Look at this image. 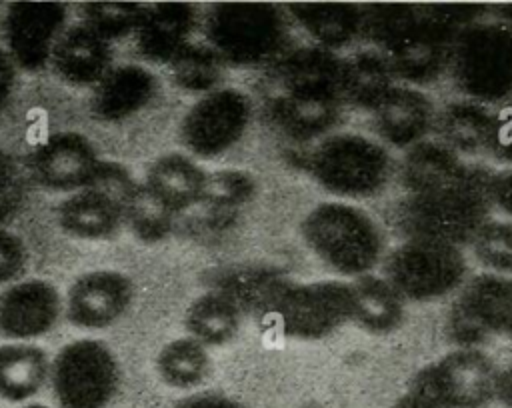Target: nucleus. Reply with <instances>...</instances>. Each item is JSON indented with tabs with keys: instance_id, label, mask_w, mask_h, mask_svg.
Masks as SVG:
<instances>
[{
	"instance_id": "f257e3e1",
	"label": "nucleus",
	"mask_w": 512,
	"mask_h": 408,
	"mask_svg": "<svg viewBox=\"0 0 512 408\" xmlns=\"http://www.w3.org/2000/svg\"><path fill=\"white\" fill-rule=\"evenodd\" d=\"M308 248L340 274H366L382 256L384 236L378 224L360 208L324 202L302 222Z\"/></svg>"
},
{
	"instance_id": "f03ea898",
	"label": "nucleus",
	"mask_w": 512,
	"mask_h": 408,
	"mask_svg": "<svg viewBox=\"0 0 512 408\" xmlns=\"http://www.w3.org/2000/svg\"><path fill=\"white\" fill-rule=\"evenodd\" d=\"M488 204L486 180L472 174L458 188L410 194L398 208V224L412 238L456 246L474 238Z\"/></svg>"
},
{
	"instance_id": "7ed1b4c3",
	"label": "nucleus",
	"mask_w": 512,
	"mask_h": 408,
	"mask_svg": "<svg viewBox=\"0 0 512 408\" xmlns=\"http://www.w3.org/2000/svg\"><path fill=\"white\" fill-rule=\"evenodd\" d=\"M352 308L350 284L336 280L294 284L284 278L258 320L284 336L316 340L352 320Z\"/></svg>"
},
{
	"instance_id": "20e7f679",
	"label": "nucleus",
	"mask_w": 512,
	"mask_h": 408,
	"mask_svg": "<svg viewBox=\"0 0 512 408\" xmlns=\"http://www.w3.org/2000/svg\"><path fill=\"white\" fill-rule=\"evenodd\" d=\"M206 36L222 62L254 66L282 50L286 22L272 4L224 2L208 12Z\"/></svg>"
},
{
	"instance_id": "39448f33",
	"label": "nucleus",
	"mask_w": 512,
	"mask_h": 408,
	"mask_svg": "<svg viewBox=\"0 0 512 408\" xmlns=\"http://www.w3.org/2000/svg\"><path fill=\"white\" fill-rule=\"evenodd\" d=\"M310 172L334 194L364 198L386 184L390 158L382 146L360 134H334L312 152Z\"/></svg>"
},
{
	"instance_id": "423d86ee",
	"label": "nucleus",
	"mask_w": 512,
	"mask_h": 408,
	"mask_svg": "<svg viewBox=\"0 0 512 408\" xmlns=\"http://www.w3.org/2000/svg\"><path fill=\"white\" fill-rule=\"evenodd\" d=\"M454 78L460 90L484 102L512 94V30L480 24L464 30L454 48Z\"/></svg>"
},
{
	"instance_id": "0eeeda50",
	"label": "nucleus",
	"mask_w": 512,
	"mask_h": 408,
	"mask_svg": "<svg viewBox=\"0 0 512 408\" xmlns=\"http://www.w3.org/2000/svg\"><path fill=\"white\" fill-rule=\"evenodd\" d=\"M118 384V362L98 340L66 344L52 364V388L60 408H104Z\"/></svg>"
},
{
	"instance_id": "6e6552de",
	"label": "nucleus",
	"mask_w": 512,
	"mask_h": 408,
	"mask_svg": "<svg viewBox=\"0 0 512 408\" xmlns=\"http://www.w3.org/2000/svg\"><path fill=\"white\" fill-rule=\"evenodd\" d=\"M500 370L496 362L472 348H462L424 366L410 388L426 394L440 408H478L496 398Z\"/></svg>"
},
{
	"instance_id": "1a4fd4ad",
	"label": "nucleus",
	"mask_w": 512,
	"mask_h": 408,
	"mask_svg": "<svg viewBox=\"0 0 512 408\" xmlns=\"http://www.w3.org/2000/svg\"><path fill=\"white\" fill-rule=\"evenodd\" d=\"M388 284L404 298L430 300L456 288L466 272L454 244L412 238L386 258Z\"/></svg>"
},
{
	"instance_id": "9d476101",
	"label": "nucleus",
	"mask_w": 512,
	"mask_h": 408,
	"mask_svg": "<svg viewBox=\"0 0 512 408\" xmlns=\"http://www.w3.org/2000/svg\"><path fill=\"white\" fill-rule=\"evenodd\" d=\"M250 114V98L240 90H212L186 112L180 126V138L196 156H218L242 138Z\"/></svg>"
},
{
	"instance_id": "9b49d317",
	"label": "nucleus",
	"mask_w": 512,
	"mask_h": 408,
	"mask_svg": "<svg viewBox=\"0 0 512 408\" xmlns=\"http://www.w3.org/2000/svg\"><path fill=\"white\" fill-rule=\"evenodd\" d=\"M450 336L472 344L490 336L512 334V280L496 274L472 278L452 304Z\"/></svg>"
},
{
	"instance_id": "f8f14e48",
	"label": "nucleus",
	"mask_w": 512,
	"mask_h": 408,
	"mask_svg": "<svg viewBox=\"0 0 512 408\" xmlns=\"http://www.w3.org/2000/svg\"><path fill=\"white\" fill-rule=\"evenodd\" d=\"M66 8L54 2H16L4 18V40L14 64L24 70H40L64 32Z\"/></svg>"
},
{
	"instance_id": "ddd939ff",
	"label": "nucleus",
	"mask_w": 512,
	"mask_h": 408,
	"mask_svg": "<svg viewBox=\"0 0 512 408\" xmlns=\"http://www.w3.org/2000/svg\"><path fill=\"white\" fill-rule=\"evenodd\" d=\"M98 156L88 138L78 132H62L42 142L30 156L36 182L52 190H84L90 186Z\"/></svg>"
},
{
	"instance_id": "4468645a",
	"label": "nucleus",
	"mask_w": 512,
	"mask_h": 408,
	"mask_svg": "<svg viewBox=\"0 0 512 408\" xmlns=\"http://www.w3.org/2000/svg\"><path fill=\"white\" fill-rule=\"evenodd\" d=\"M132 300V282L114 270H94L76 278L68 290V320L82 328H106L116 322Z\"/></svg>"
},
{
	"instance_id": "2eb2a0df",
	"label": "nucleus",
	"mask_w": 512,
	"mask_h": 408,
	"mask_svg": "<svg viewBox=\"0 0 512 408\" xmlns=\"http://www.w3.org/2000/svg\"><path fill=\"white\" fill-rule=\"evenodd\" d=\"M60 294L46 280H24L0 296V334L28 340L46 334L58 320Z\"/></svg>"
},
{
	"instance_id": "dca6fc26",
	"label": "nucleus",
	"mask_w": 512,
	"mask_h": 408,
	"mask_svg": "<svg viewBox=\"0 0 512 408\" xmlns=\"http://www.w3.org/2000/svg\"><path fill=\"white\" fill-rule=\"evenodd\" d=\"M158 90V78L144 66L124 64L110 68L96 84L90 110L106 122L126 120L150 104Z\"/></svg>"
},
{
	"instance_id": "f3484780",
	"label": "nucleus",
	"mask_w": 512,
	"mask_h": 408,
	"mask_svg": "<svg viewBox=\"0 0 512 408\" xmlns=\"http://www.w3.org/2000/svg\"><path fill=\"white\" fill-rule=\"evenodd\" d=\"M112 52L104 38H100L86 24L66 28L54 50L52 68L68 84L88 86L98 84L110 70Z\"/></svg>"
},
{
	"instance_id": "a211bd4d",
	"label": "nucleus",
	"mask_w": 512,
	"mask_h": 408,
	"mask_svg": "<svg viewBox=\"0 0 512 408\" xmlns=\"http://www.w3.org/2000/svg\"><path fill=\"white\" fill-rule=\"evenodd\" d=\"M196 12L190 4L160 2L144 8L136 28L138 50L156 62H170L188 46Z\"/></svg>"
},
{
	"instance_id": "6ab92c4d",
	"label": "nucleus",
	"mask_w": 512,
	"mask_h": 408,
	"mask_svg": "<svg viewBox=\"0 0 512 408\" xmlns=\"http://www.w3.org/2000/svg\"><path fill=\"white\" fill-rule=\"evenodd\" d=\"M284 90L318 94L336 98L342 96V60L326 48H300L274 66Z\"/></svg>"
},
{
	"instance_id": "aec40b11",
	"label": "nucleus",
	"mask_w": 512,
	"mask_h": 408,
	"mask_svg": "<svg viewBox=\"0 0 512 408\" xmlns=\"http://www.w3.org/2000/svg\"><path fill=\"white\" fill-rule=\"evenodd\" d=\"M338 114L336 98L318 94L284 90L268 102L272 124L292 140H310L332 130Z\"/></svg>"
},
{
	"instance_id": "412c9836",
	"label": "nucleus",
	"mask_w": 512,
	"mask_h": 408,
	"mask_svg": "<svg viewBox=\"0 0 512 408\" xmlns=\"http://www.w3.org/2000/svg\"><path fill=\"white\" fill-rule=\"evenodd\" d=\"M144 184L176 214L202 200L206 172L192 158L172 152L150 164Z\"/></svg>"
},
{
	"instance_id": "4be33fe9",
	"label": "nucleus",
	"mask_w": 512,
	"mask_h": 408,
	"mask_svg": "<svg viewBox=\"0 0 512 408\" xmlns=\"http://www.w3.org/2000/svg\"><path fill=\"white\" fill-rule=\"evenodd\" d=\"M374 110L378 132L396 146L416 142L432 122V104L410 88H390Z\"/></svg>"
},
{
	"instance_id": "5701e85b",
	"label": "nucleus",
	"mask_w": 512,
	"mask_h": 408,
	"mask_svg": "<svg viewBox=\"0 0 512 408\" xmlns=\"http://www.w3.org/2000/svg\"><path fill=\"white\" fill-rule=\"evenodd\" d=\"M470 176L458 156L438 144L414 146L402 164V178L412 194L458 188Z\"/></svg>"
},
{
	"instance_id": "b1692460",
	"label": "nucleus",
	"mask_w": 512,
	"mask_h": 408,
	"mask_svg": "<svg viewBox=\"0 0 512 408\" xmlns=\"http://www.w3.org/2000/svg\"><path fill=\"white\" fill-rule=\"evenodd\" d=\"M56 216L66 234L84 240L110 238L124 222L120 208L92 188H84L68 196L58 206Z\"/></svg>"
},
{
	"instance_id": "393cba45",
	"label": "nucleus",
	"mask_w": 512,
	"mask_h": 408,
	"mask_svg": "<svg viewBox=\"0 0 512 408\" xmlns=\"http://www.w3.org/2000/svg\"><path fill=\"white\" fill-rule=\"evenodd\" d=\"M444 138L464 152H498L502 118L486 106L472 102L450 104L440 116Z\"/></svg>"
},
{
	"instance_id": "a878e982",
	"label": "nucleus",
	"mask_w": 512,
	"mask_h": 408,
	"mask_svg": "<svg viewBox=\"0 0 512 408\" xmlns=\"http://www.w3.org/2000/svg\"><path fill=\"white\" fill-rule=\"evenodd\" d=\"M48 376V358L40 346L10 342L0 346V398L24 402L34 396Z\"/></svg>"
},
{
	"instance_id": "bb28decb",
	"label": "nucleus",
	"mask_w": 512,
	"mask_h": 408,
	"mask_svg": "<svg viewBox=\"0 0 512 408\" xmlns=\"http://www.w3.org/2000/svg\"><path fill=\"white\" fill-rule=\"evenodd\" d=\"M352 320L368 332H390L402 322V296L382 278L362 274L352 284Z\"/></svg>"
},
{
	"instance_id": "cd10ccee",
	"label": "nucleus",
	"mask_w": 512,
	"mask_h": 408,
	"mask_svg": "<svg viewBox=\"0 0 512 408\" xmlns=\"http://www.w3.org/2000/svg\"><path fill=\"white\" fill-rule=\"evenodd\" d=\"M294 18L328 50L350 42L360 32V6L332 2L290 4Z\"/></svg>"
},
{
	"instance_id": "c85d7f7f",
	"label": "nucleus",
	"mask_w": 512,
	"mask_h": 408,
	"mask_svg": "<svg viewBox=\"0 0 512 408\" xmlns=\"http://www.w3.org/2000/svg\"><path fill=\"white\" fill-rule=\"evenodd\" d=\"M390 74L386 58L368 50L356 52L342 60V96L356 106L376 108L390 90Z\"/></svg>"
},
{
	"instance_id": "c756f323",
	"label": "nucleus",
	"mask_w": 512,
	"mask_h": 408,
	"mask_svg": "<svg viewBox=\"0 0 512 408\" xmlns=\"http://www.w3.org/2000/svg\"><path fill=\"white\" fill-rule=\"evenodd\" d=\"M240 326V308L222 292L212 290L198 296L186 312V328L202 344H224Z\"/></svg>"
},
{
	"instance_id": "7c9ffc66",
	"label": "nucleus",
	"mask_w": 512,
	"mask_h": 408,
	"mask_svg": "<svg viewBox=\"0 0 512 408\" xmlns=\"http://www.w3.org/2000/svg\"><path fill=\"white\" fill-rule=\"evenodd\" d=\"M284 276L268 266H234L218 272L214 284L238 308L260 316Z\"/></svg>"
},
{
	"instance_id": "2f4dec72",
	"label": "nucleus",
	"mask_w": 512,
	"mask_h": 408,
	"mask_svg": "<svg viewBox=\"0 0 512 408\" xmlns=\"http://www.w3.org/2000/svg\"><path fill=\"white\" fill-rule=\"evenodd\" d=\"M156 370L168 386L184 390L204 382L210 370V358L204 344L196 338H176L160 350Z\"/></svg>"
},
{
	"instance_id": "473e14b6",
	"label": "nucleus",
	"mask_w": 512,
	"mask_h": 408,
	"mask_svg": "<svg viewBox=\"0 0 512 408\" xmlns=\"http://www.w3.org/2000/svg\"><path fill=\"white\" fill-rule=\"evenodd\" d=\"M360 32L388 50L418 32V6L368 4L360 6Z\"/></svg>"
},
{
	"instance_id": "72a5a7b5",
	"label": "nucleus",
	"mask_w": 512,
	"mask_h": 408,
	"mask_svg": "<svg viewBox=\"0 0 512 408\" xmlns=\"http://www.w3.org/2000/svg\"><path fill=\"white\" fill-rule=\"evenodd\" d=\"M122 220L130 226L136 238L156 244L170 234L174 212L152 194L146 184H138L122 208Z\"/></svg>"
},
{
	"instance_id": "f704fd0d",
	"label": "nucleus",
	"mask_w": 512,
	"mask_h": 408,
	"mask_svg": "<svg viewBox=\"0 0 512 408\" xmlns=\"http://www.w3.org/2000/svg\"><path fill=\"white\" fill-rule=\"evenodd\" d=\"M444 46L420 36L418 32L406 42L390 48L388 66L404 80L426 82L436 78L444 64Z\"/></svg>"
},
{
	"instance_id": "c9c22d12",
	"label": "nucleus",
	"mask_w": 512,
	"mask_h": 408,
	"mask_svg": "<svg viewBox=\"0 0 512 408\" xmlns=\"http://www.w3.org/2000/svg\"><path fill=\"white\" fill-rule=\"evenodd\" d=\"M222 58L210 46L188 44L170 60V72L176 86L190 92H212L222 78Z\"/></svg>"
},
{
	"instance_id": "e433bc0d",
	"label": "nucleus",
	"mask_w": 512,
	"mask_h": 408,
	"mask_svg": "<svg viewBox=\"0 0 512 408\" xmlns=\"http://www.w3.org/2000/svg\"><path fill=\"white\" fill-rule=\"evenodd\" d=\"M256 194V180L242 170H218L206 174L202 204L210 214L226 216L236 212Z\"/></svg>"
},
{
	"instance_id": "4c0bfd02",
	"label": "nucleus",
	"mask_w": 512,
	"mask_h": 408,
	"mask_svg": "<svg viewBox=\"0 0 512 408\" xmlns=\"http://www.w3.org/2000/svg\"><path fill=\"white\" fill-rule=\"evenodd\" d=\"M478 12L470 4H430L418 6V34L446 46L450 40H458L464 34L466 24Z\"/></svg>"
},
{
	"instance_id": "58836bf2",
	"label": "nucleus",
	"mask_w": 512,
	"mask_h": 408,
	"mask_svg": "<svg viewBox=\"0 0 512 408\" xmlns=\"http://www.w3.org/2000/svg\"><path fill=\"white\" fill-rule=\"evenodd\" d=\"M142 12L144 6L134 2H90L84 6V24L108 42L136 32Z\"/></svg>"
},
{
	"instance_id": "ea45409f",
	"label": "nucleus",
	"mask_w": 512,
	"mask_h": 408,
	"mask_svg": "<svg viewBox=\"0 0 512 408\" xmlns=\"http://www.w3.org/2000/svg\"><path fill=\"white\" fill-rule=\"evenodd\" d=\"M472 242L482 264L498 272H512V224L486 222L478 228Z\"/></svg>"
},
{
	"instance_id": "a19ab883",
	"label": "nucleus",
	"mask_w": 512,
	"mask_h": 408,
	"mask_svg": "<svg viewBox=\"0 0 512 408\" xmlns=\"http://www.w3.org/2000/svg\"><path fill=\"white\" fill-rule=\"evenodd\" d=\"M136 186L138 184L132 180L130 172L122 164L110 162V160H100L98 170H96V174H94V178H92L88 188H92L98 194L106 196L122 212L126 200L130 198V194L134 192Z\"/></svg>"
},
{
	"instance_id": "79ce46f5",
	"label": "nucleus",
	"mask_w": 512,
	"mask_h": 408,
	"mask_svg": "<svg viewBox=\"0 0 512 408\" xmlns=\"http://www.w3.org/2000/svg\"><path fill=\"white\" fill-rule=\"evenodd\" d=\"M26 268L24 242L10 230L0 228V284L10 282Z\"/></svg>"
},
{
	"instance_id": "37998d69",
	"label": "nucleus",
	"mask_w": 512,
	"mask_h": 408,
	"mask_svg": "<svg viewBox=\"0 0 512 408\" xmlns=\"http://www.w3.org/2000/svg\"><path fill=\"white\" fill-rule=\"evenodd\" d=\"M24 198V184L16 166L0 152V220L12 214Z\"/></svg>"
},
{
	"instance_id": "c03bdc74",
	"label": "nucleus",
	"mask_w": 512,
	"mask_h": 408,
	"mask_svg": "<svg viewBox=\"0 0 512 408\" xmlns=\"http://www.w3.org/2000/svg\"><path fill=\"white\" fill-rule=\"evenodd\" d=\"M486 188H488L490 202H496V206L512 214V170H504L488 178Z\"/></svg>"
},
{
	"instance_id": "a18cd8bd",
	"label": "nucleus",
	"mask_w": 512,
	"mask_h": 408,
	"mask_svg": "<svg viewBox=\"0 0 512 408\" xmlns=\"http://www.w3.org/2000/svg\"><path fill=\"white\" fill-rule=\"evenodd\" d=\"M176 408H242V406L224 394L204 392V394H196L182 400Z\"/></svg>"
},
{
	"instance_id": "49530a36",
	"label": "nucleus",
	"mask_w": 512,
	"mask_h": 408,
	"mask_svg": "<svg viewBox=\"0 0 512 408\" xmlns=\"http://www.w3.org/2000/svg\"><path fill=\"white\" fill-rule=\"evenodd\" d=\"M14 80H16L14 60L6 50L0 48V114L8 104V98L14 88Z\"/></svg>"
},
{
	"instance_id": "de8ad7c7",
	"label": "nucleus",
	"mask_w": 512,
	"mask_h": 408,
	"mask_svg": "<svg viewBox=\"0 0 512 408\" xmlns=\"http://www.w3.org/2000/svg\"><path fill=\"white\" fill-rule=\"evenodd\" d=\"M390 408H440L434 400H430L426 394L418 392L416 388H408V392L396 400Z\"/></svg>"
},
{
	"instance_id": "09e8293b",
	"label": "nucleus",
	"mask_w": 512,
	"mask_h": 408,
	"mask_svg": "<svg viewBox=\"0 0 512 408\" xmlns=\"http://www.w3.org/2000/svg\"><path fill=\"white\" fill-rule=\"evenodd\" d=\"M22 408H48L44 404H28V406H22Z\"/></svg>"
},
{
	"instance_id": "8fccbe9b",
	"label": "nucleus",
	"mask_w": 512,
	"mask_h": 408,
	"mask_svg": "<svg viewBox=\"0 0 512 408\" xmlns=\"http://www.w3.org/2000/svg\"><path fill=\"white\" fill-rule=\"evenodd\" d=\"M306 408H318V406H306Z\"/></svg>"
}]
</instances>
